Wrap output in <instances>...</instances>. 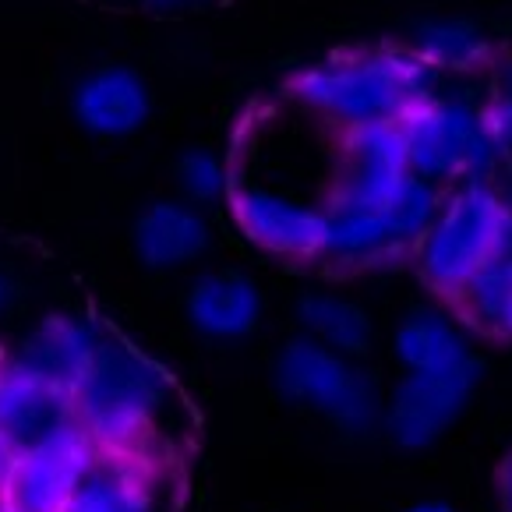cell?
<instances>
[{
    "label": "cell",
    "instance_id": "1",
    "mask_svg": "<svg viewBox=\"0 0 512 512\" xmlns=\"http://www.w3.org/2000/svg\"><path fill=\"white\" fill-rule=\"evenodd\" d=\"M442 191L410 170L347 163L339 156L332 191L325 198V237L318 262L329 269H375L417 255Z\"/></svg>",
    "mask_w": 512,
    "mask_h": 512
},
{
    "label": "cell",
    "instance_id": "2",
    "mask_svg": "<svg viewBox=\"0 0 512 512\" xmlns=\"http://www.w3.org/2000/svg\"><path fill=\"white\" fill-rule=\"evenodd\" d=\"M435 75L414 50H368L301 71L290 82V96L339 131L396 124L435 99Z\"/></svg>",
    "mask_w": 512,
    "mask_h": 512
},
{
    "label": "cell",
    "instance_id": "3",
    "mask_svg": "<svg viewBox=\"0 0 512 512\" xmlns=\"http://www.w3.org/2000/svg\"><path fill=\"white\" fill-rule=\"evenodd\" d=\"M512 244V216L491 181H463L431 219L417 244L421 276L445 304L470 279L505 255Z\"/></svg>",
    "mask_w": 512,
    "mask_h": 512
},
{
    "label": "cell",
    "instance_id": "4",
    "mask_svg": "<svg viewBox=\"0 0 512 512\" xmlns=\"http://www.w3.org/2000/svg\"><path fill=\"white\" fill-rule=\"evenodd\" d=\"M166 403V378L149 357L124 343L99 339L96 361L75 389L78 428L96 442L99 452L138 449Z\"/></svg>",
    "mask_w": 512,
    "mask_h": 512
},
{
    "label": "cell",
    "instance_id": "5",
    "mask_svg": "<svg viewBox=\"0 0 512 512\" xmlns=\"http://www.w3.org/2000/svg\"><path fill=\"white\" fill-rule=\"evenodd\" d=\"M410 174L428 184L491 181L498 149L488 135L481 106L460 99H428L400 121Z\"/></svg>",
    "mask_w": 512,
    "mask_h": 512
},
{
    "label": "cell",
    "instance_id": "6",
    "mask_svg": "<svg viewBox=\"0 0 512 512\" xmlns=\"http://www.w3.org/2000/svg\"><path fill=\"white\" fill-rule=\"evenodd\" d=\"M276 385L294 403L318 410L343 431H368L378 417V389L336 350L311 336L290 339L276 357Z\"/></svg>",
    "mask_w": 512,
    "mask_h": 512
},
{
    "label": "cell",
    "instance_id": "7",
    "mask_svg": "<svg viewBox=\"0 0 512 512\" xmlns=\"http://www.w3.org/2000/svg\"><path fill=\"white\" fill-rule=\"evenodd\" d=\"M99 460V449L82 428H68L39 449L15 456L0 484L8 512H64L82 477Z\"/></svg>",
    "mask_w": 512,
    "mask_h": 512
},
{
    "label": "cell",
    "instance_id": "8",
    "mask_svg": "<svg viewBox=\"0 0 512 512\" xmlns=\"http://www.w3.org/2000/svg\"><path fill=\"white\" fill-rule=\"evenodd\" d=\"M477 382V361L445 371H407L389 407V435L407 449L435 442L467 403Z\"/></svg>",
    "mask_w": 512,
    "mask_h": 512
},
{
    "label": "cell",
    "instance_id": "9",
    "mask_svg": "<svg viewBox=\"0 0 512 512\" xmlns=\"http://www.w3.org/2000/svg\"><path fill=\"white\" fill-rule=\"evenodd\" d=\"M230 212L248 241L283 258H318L325 237V216L315 205L290 202L272 191L251 188V184H226Z\"/></svg>",
    "mask_w": 512,
    "mask_h": 512
},
{
    "label": "cell",
    "instance_id": "10",
    "mask_svg": "<svg viewBox=\"0 0 512 512\" xmlns=\"http://www.w3.org/2000/svg\"><path fill=\"white\" fill-rule=\"evenodd\" d=\"M75 396L18 368L0 371V442L8 456H25L61 431L75 428Z\"/></svg>",
    "mask_w": 512,
    "mask_h": 512
},
{
    "label": "cell",
    "instance_id": "11",
    "mask_svg": "<svg viewBox=\"0 0 512 512\" xmlns=\"http://www.w3.org/2000/svg\"><path fill=\"white\" fill-rule=\"evenodd\" d=\"M99 339L103 336H96V329L78 322V318H46L22 343L11 368L75 396V389L82 385V378L89 375L92 361H96Z\"/></svg>",
    "mask_w": 512,
    "mask_h": 512
},
{
    "label": "cell",
    "instance_id": "12",
    "mask_svg": "<svg viewBox=\"0 0 512 512\" xmlns=\"http://www.w3.org/2000/svg\"><path fill=\"white\" fill-rule=\"evenodd\" d=\"M71 106L92 135H131L149 117V89L128 68H99L78 82Z\"/></svg>",
    "mask_w": 512,
    "mask_h": 512
},
{
    "label": "cell",
    "instance_id": "13",
    "mask_svg": "<svg viewBox=\"0 0 512 512\" xmlns=\"http://www.w3.org/2000/svg\"><path fill=\"white\" fill-rule=\"evenodd\" d=\"M188 318L202 336L241 339L262 322V294L255 279L244 272L223 269L195 279L188 294Z\"/></svg>",
    "mask_w": 512,
    "mask_h": 512
},
{
    "label": "cell",
    "instance_id": "14",
    "mask_svg": "<svg viewBox=\"0 0 512 512\" xmlns=\"http://www.w3.org/2000/svg\"><path fill=\"white\" fill-rule=\"evenodd\" d=\"M209 248V223L188 202H152L135 219V251L149 269H177Z\"/></svg>",
    "mask_w": 512,
    "mask_h": 512
},
{
    "label": "cell",
    "instance_id": "15",
    "mask_svg": "<svg viewBox=\"0 0 512 512\" xmlns=\"http://www.w3.org/2000/svg\"><path fill=\"white\" fill-rule=\"evenodd\" d=\"M449 308L467 322L477 336L509 343L512 339V255H498L484 265L460 294L452 297Z\"/></svg>",
    "mask_w": 512,
    "mask_h": 512
},
{
    "label": "cell",
    "instance_id": "16",
    "mask_svg": "<svg viewBox=\"0 0 512 512\" xmlns=\"http://www.w3.org/2000/svg\"><path fill=\"white\" fill-rule=\"evenodd\" d=\"M64 512H152V495L135 467L99 452Z\"/></svg>",
    "mask_w": 512,
    "mask_h": 512
},
{
    "label": "cell",
    "instance_id": "17",
    "mask_svg": "<svg viewBox=\"0 0 512 512\" xmlns=\"http://www.w3.org/2000/svg\"><path fill=\"white\" fill-rule=\"evenodd\" d=\"M410 50L431 71H481L495 64V43L470 22H431L421 25Z\"/></svg>",
    "mask_w": 512,
    "mask_h": 512
},
{
    "label": "cell",
    "instance_id": "18",
    "mask_svg": "<svg viewBox=\"0 0 512 512\" xmlns=\"http://www.w3.org/2000/svg\"><path fill=\"white\" fill-rule=\"evenodd\" d=\"M396 357L407 371H445L474 361L456 329L431 311H414L396 329Z\"/></svg>",
    "mask_w": 512,
    "mask_h": 512
},
{
    "label": "cell",
    "instance_id": "19",
    "mask_svg": "<svg viewBox=\"0 0 512 512\" xmlns=\"http://www.w3.org/2000/svg\"><path fill=\"white\" fill-rule=\"evenodd\" d=\"M297 318L308 329V336L322 347L336 350L343 357L364 354L371 347V322L357 304L343 301V297L329 294H311L297 304Z\"/></svg>",
    "mask_w": 512,
    "mask_h": 512
},
{
    "label": "cell",
    "instance_id": "20",
    "mask_svg": "<svg viewBox=\"0 0 512 512\" xmlns=\"http://www.w3.org/2000/svg\"><path fill=\"white\" fill-rule=\"evenodd\" d=\"M177 177H181V188L188 191V198H195V202H216L219 195H226V184H230V170L205 149L184 152Z\"/></svg>",
    "mask_w": 512,
    "mask_h": 512
},
{
    "label": "cell",
    "instance_id": "21",
    "mask_svg": "<svg viewBox=\"0 0 512 512\" xmlns=\"http://www.w3.org/2000/svg\"><path fill=\"white\" fill-rule=\"evenodd\" d=\"M481 113L498 156H509L512 152V57H505L498 64V82L491 89L488 106H481Z\"/></svg>",
    "mask_w": 512,
    "mask_h": 512
},
{
    "label": "cell",
    "instance_id": "22",
    "mask_svg": "<svg viewBox=\"0 0 512 512\" xmlns=\"http://www.w3.org/2000/svg\"><path fill=\"white\" fill-rule=\"evenodd\" d=\"M491 188L498 191V198H502V205L509 209V216H512V152L498 159L495 174H491Z\"/></svg>",
    "mask_w": 512,
    "mask_h": 512
},
{
    "label": "cell",
    "instance_id": "23",
    "mask_svg": "<svg viewBox=\"0 0 512 512\" xmlns=\"http://www.w3.org/2000/svg\"><path fill=\"white\" fill-rule=\"evenodd\" d=\"M502 509L512 512V456H505L502 463Z\"/></svg>",
    "mask_w": 512,
    "mask_h": 512
},
{
    "label": "cell",
    "instance_id": "24",
    "mask_svg": "<svg viewBox=\"0 0 512 512\" xmlns=\"http://www.w3.org/2000/svg\"><path fill=\"white\" fill-rule=\"evenodd\" d=\"M407 512H452L449 505H442V502H421V505H414V509H407Z\"/></svg>",
    "mask_w": 512,
    "mask_h": 512
},
{
    "label": "cell",
    "instance_id": "25",
    "mask_svg": "<svg viewBox=\"0 0 512 512\" xmlns=\"http://www.w3.org/2000/svg\"><path fill=\"white\" fill-rule=\"evenodd\" d=\"M8 467H11V456H8V449H4V442H0V484L8 477Z\"/></svg>",
    "mask_w": 512,
    "mask_h": 512
},
{
    "label": "cell",
    "instance_id": "26",
    "mask_svg": "<svg viewBox=\"0 0 512 512\" xmlns=\"http://www.w3.org/2000/svg\"><path fill=\"white\" fill-rule=\"evenodd\" d=\"M8 301V283H4V279H0V304Z\"/></svg>",
    "mask_w": 512,
    "mask_h": 512
},
{
    "label": "cell",
    "instance_id": "27",
    "mask_svg": "<svg viewBox=\"0 0 512 512\" xmlns=\"http://www.w3.org/2000/svg\"><path fill=\"white\" fill-rule=\"evenodd\" d=\"M159 4H177V0H159Z\"/></svg>",
    "mask_w": 512,
    "mask_h": 512
},
{
    "label": "cell",
    "instance_id": "28",
    "mask_svg": "<svg viewBox=\"0 0 512 512\" xmlns=\"http://www.w3.org/2000/svg\"><path fill=\"white\" fill-rule=\"evenodd\" d=\"M509 255H512V244H509Z\"/></svg>",
    "mask_w": 512,
    "mask_h": 512
}]
</instances>
